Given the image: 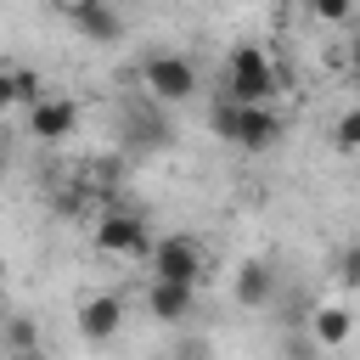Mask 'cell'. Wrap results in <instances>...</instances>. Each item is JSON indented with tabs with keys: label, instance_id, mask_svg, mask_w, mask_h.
I'll use <instances>...</instances> for the list:
<instances>
[{
	"label": "cell",
	"instance_id": "6da1fadb",
	"mask_svg": "<svg viewBox=\"0 0 360 360\" xmlns=\"http://www.w3.org/2000/svg\"><path fill=\"white\" fill-rule=\"evenodd\" d=\"M208 124H214L219 141H231V146H242V152H270V146L281 141V129H287L281 112H270V107H242V101H231V96L214 101Z\"/></svg>",
	"mask_w": 360,
	"mask_h": 360
},
{
	"label": "cell",
	"instance_id": "7a4b0ae2",
	"mask_svg": "<svg viewBox=\"0 0 360 360\" xmlns=\"http://www.w3.org/2000/svg\"><path fill=\"white\" fill-rule=\"evenodd\" d=\"M219 96H231L242 107H270V96H276V62L259 45H236L225 56V90Z\"/></svg>",
	"mask_w": 360,
	"mask_h": 360
},
{
	"label": "cell",
	"instance_id": "3957f363",
	"mask_svg": "<svg viewBox=\"0 0 360 360\" xmlns=\"http://www.w3.org/2000/svg\"><path fill=\"white\" fill-rule=\"evenodd\" d=\"M152 231H146V219L141 214H129V208H107L101 219H96V253H107V259H129V264H146L152 259Z\"/></svg>",
	"mask_w": 360,
	"mask_h": 360
},
{
	"label": "cell",
	"instance_id": "277c9868",
	"mask_svg": "<svg viewBox=\"0 0 360 360\" xmlns=\"http://www.w3.org/2000/svg\"><path fill=\"white\" fill-rule=\"evenodd\" d=\"M141 90H146L152 101H163V107L191 101V96H197V62H186V56H174V51H158V56L141 62Z\"/></svg>",
	"mask_w": 360,
	"mask_h": 360
},
{
	"label": "cell",
	"instance_id": "5b68a950",
	"mask_svg": "<svg viewBox=\"0 0 360 360\" xmlns=\"http://www.w3.org/2000/svg\"><path fill=\"white\" fill-rule=\"evenodd\" d=\"M146 270H152V281H191V287H197V276H202V248H197L191 236H158Z\"/></svg>",
	"mask_w": 360,
	"mask_h": 360
},
{
	"label": "cell",
	"instance_id": "8992f818",
	"mask_svg": "<svg viewBox=\"0 0 360 360\" xmlns=\"http://www.w3.org/2000/svg\"><path fill=\"white\" fill-rule=\"evenodd\" d=\"M118 326H124V298L118 292H90L79 304V338L84 343H107Z\"/></svg>",
	"mask_w": 360,
	"mask_h": 360
},
{
	"label": "cell",
	"instance_id": "52a82bcc",
	"mask_svg": "<svg viewBox=\"0 0 360 360\" xmlns=\"http://www.w3.org/2000/svg\"><path fill=\"white\" fill-rule=\"evenodd\" d=\"M79 129V107L68 101V96H45L39 107H28V135H39V141H68Z\"/></svg>",
	"mask_w": 360,
	"mask_h": 360
},
{
	"label": "cell",
	"instance_id": "ba28073f",
	"mask_svg": "<svg viewBox=\"0 0 360 360\" xmlns=\"http://www.w3.org/2000/svg\"><path fill=\"white\" fill-rule=\"evenodd\" d=\"M146 309H152V321L174 326V321H186L197 309V287L191 281H152L146 287Z\"/></svg>",
	"mask_w": 360,
	"mask_h": 360
},
{
	"label": "cell",
	"instance_id": "9c48e42d",
	"mask_svg": "<svg viewBox=\"0 0 360 360\" xmlns=\"http://www.w3.org/2000/svg\"><path fill=\"white\" fill-rule=\"evenodd\" d=\"M231 292H236V304H242V309H264V304L276 298V270H270L264 259H242V264H236Z\"/></svg>",
	"mask_w": 360,
	"mask_h": 360
},
{
	"label": "cell",
	"instance_id": "30bf717a",
	"mask_svg": "<svg viewBox=\"0 0 360 360\" xmlns=\"http://www.w3.org/2000/svg\"><path fill=\"white\" fill-rule=\"evenodd\" d=\"M0 96H6L11 107H39L51 90H45V79H39L34 68H22V62H6V73H0Z\"/></svg>",
	"mask_w": 360,
	"mask_h": 360
},
{
	"label": "cell",
	"instance_id": "8fae6325",
	"mask_svg": "<svg viewBox=\"0 0 360 360\" xmlns=\"http://www.w3.org/2000/svg\"><path fill=\"white\" fill-rule=\"evenodd\" d=\"M309 332H315L321 349H343V343L354 338V315H349L343 304H321V309L309 315Z\"/></svg>",
	"mask_w": 360,
	"mask_h": 360
},
{
	"label": "cell",
	"instance_id": "7c38bea8",
	"mask_svg": "<svg viewBox=\"0 0 360 360\" xmlns=\"http://www.w3.org/2000/svg\"><path fill=\"white\" fill-rule=\"evenodd\" d=\"M73 28H79V34L90 39V45H112V39H124V17H118V11L107 6V0H101V6H90V11H84V17L73 22Z\"/></svg>",
	"mask_w": 360,
	"mask_h": 360
},
{
	"label": "cell",
	"instance_id": "4fadbf2b",
	"mask_svg": "<svg viewBox=\"0 0 360 360\" xmlns=\"http://www.w3.org/2000/svg\"><path fill=\"white\" fill-rule=\"evenodd\" d=\"M34 349H39V326L28 315H11L6 321V354L17 360V354H34Z\"/></svg>",
	"mask_w": 360,
	"mask_h": 360
},
{
	"label": "cell",
	"instance_id": "5bb4252c",
	"mask_svg": "<svg viewBox=\"0 0 360 360\" xmlns=\"http://www.w3.org/2000/svg\"><path fill=\"white\" fill-rule=\"evenodd\" d=\"M332 146H338V152H360V107L338 112V124H332Z\"/></svg>",
	"mask_w": 360,
	"mask_h": 360
},
{
	"label": "cell",
	"instance_id": "9a60e30c",
	"mask_svg": "<svg viewBox=\"0 0 360 360\" xmlns=\"http://www.w3.org/2000/svg\"><path fill=\"white\" fill-rule=\"evenodd\" d=\"M338 281H343V287H360V242H349V248L338 253Z\"/></svg>",
	"mask_w": 360,
	"mask_h": 360
},
{
	"label": "cell",
	"instance_id": "2e32d148",
	"mask_svg": "<svg viewBox=\"0 0 360 360\" xmlns=\"http://www.w3.org/2000/svg\"><path fill=\"white\" fill-rule=\"evenodd\" d=\"M321 22H349V11H354V0H304Z\"/></svg>",
	"mask_w": 360,
	"mask_h": 360
},
{
	"label": "cell",
	"instance_id": "e0dca14e",
	"mask_svg": "<svg viewBox=\"0 0 360 360\" xmlns=\"http://www.w3.org/2000/svg\"><path fill=\"white\" fill-rule=\"evenodd\" d=\"M315 354H321V343H315V332H309V326L287 338V360H315Z\"/></svg>",
	"mask_w": 360,
	"mask_h": 360
},
{
	"label": "cell",
	"instance_id": "ac0fdd59",
	"mask_svg": "<svg viewBox=\"0 0 360 360\" xmlns=\"http://www.w3.org/2000/svg\"><path fill=\"white\" fill-rule=\"evenodd\" d=\"M45 6H51V11H62L68 22H79V17H84L90 6H101V0H45Z\"/></svg>",
	"mask_w": 360,
	"mask_h": 360
},
{
	"label": "cell",
	"instance_id": "d6986e66",
	"mask_svg": "<svg viewBox=\"0 0 360 360\" xmlns=\"http://www.w3.org/2000/svg\"><path fill=\"white\" fill-rule=\"evenodd\" d=\"M163 360H208V349H174V354H163Z\"/></svg>",
	"mask_w": 360,
	"mask_h": 360
},
{
	"label": "cell",
	"instance_id": "ffe728a7",
	"mask_svg": "<svg viewBox=\"0 0 360 360\" xmlns=\"http://www.w3.org/2000/svg\"><path fill=\"white\" fill-rule=\"evenodd\" d=\"M349 62H354V73H360V34L349 39Z\"/></svg>",
	"mask_w": 360,
	"mask_h": 360
},
{
	"label": "cell",
	"instance_id": "44dd1931",
	"mask_svg": "<svg viewBox=\"0 0 360 360\" xmlns=\"http://www.w3.org/2000/svg\"><path fill=\"white\" fill-rule=\"evenodd\" d=\"M17 360H51V354H45V349H34V354H17Z\"/></svg>",
	"mask_w": 360,
	"mask_h": 360
}]
</instances>
